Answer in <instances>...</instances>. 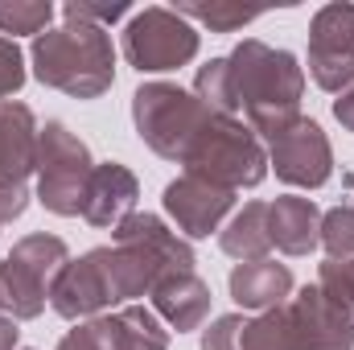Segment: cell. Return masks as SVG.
<instances>
[{
  "instance_id": "15",
  "label": "cell",
  "mask_w": 354,
  "mask_h": 350,
  "mask_svg": "<svg viewBox=\"0 0 354 350\" xmlns=\"http://www.w3.org/2000/svg\"><path fill=\"white\" fill-rule=\"evenodd\" d=\"M268 235L284 256H309L322 243V210L313 206V198L284 194L268 206Z\"/></svg>"
},
{
  "instance_id": "21",
  "label": "cell",
  "mask_w": 354,
  "mask_h": 350,
  "mask_svg": "<svg viewBox=\"0 0 354 350\" xmlns=\"http://www.w3.org/2000/svg\"><path fill=\"white\" fill-rule=\"evenodd\" d=\"M54 21V4L50 0H0V33L17 37V33H33L41 37Z\"/></svg>"
},
{
  "instance_id": "7",
  "label": "cell",
  "mask_w": 354,
  "mask_h": 350,
  "mask_svg": "<svg viewBox=\"0 0 354 350\" xmlns=\"http://www.w3.org/2000/svg\"><path fill=\"white\" fill-rule=\"evenodd\" d=\"M95 174L91 149L58 120L37 132V198L54 214H83L87 181Z\"/></svg>"
},
{
  "instance_id": "2",
  "label": "cell",
  "mask_w": 354,
  "mask_h": 350,
  "mask_svg": "<svg viewBox=\"0 0 354 350\" xmlns=\"http://www.w3.org/2000/svg\"><path fill=\"white\" fill-rule=\"evenodd\" d=\"M29 58L37 83L75 99H99L115 83V50L103 25L66 21L58 29H46L41 37H33Z\"/></svg>"
},
{
  "instance_id": "29",
  "label": "cell",
  "mask_w": 354,
  "mask_h": 350,
  "mask_svg": "<svg viewBox=\"0 0 354 350\" xmlns=\"http://www.w3.org/2000/svg\"><path fill=\"white\" fill-rule=\"evenodd\" d=\"M351 194H354V174H351Z\"/></svg>"
},
{
  "instance_id": "13",
  "label": "cell",
  "mask_w": 354,
  "mask_h": 350,
  "mask_svg": "<svg viewBox=\"0 0 354 350\" xmlns=\"http://www.w3.org/2000/svg\"><path fill=\"white\" fill-rule=\"evenodd\" d=\"M136 198H140V185L132 169H124L120 161H107V165H95V174L87 181V198H83V219L91 227H120L128 214H136Z\"/></svg>"
},
{
  "instance_id": "19",
  "label": "cell",
  "mask_w": 354,
  "mask_h": 350,
  "mask_svg": "<svg viewBox=\"0 0 354 350\" xmlns=\"http://www.w3.org/2000/svg\"><path fill=\"white\" fill-rule=\"evenodd\" d=\"M194 95H198L210 111L235 116V111H239V91H235L231 62H227V58H210V62L198 71V79H194Z\"/></svg>"
},
{
  "instance_id": "5",
  "label": "cell",
  "mask_w": 354,
  "mask_h": 350,
  "mask_svg": "<svg viewBox=\"0 0 354 350\" xmlns=\"http://www.w3.org/2000/svg\"><path fill=\"white\" fill-rule=\"evenodd\" d=\"M189 177H202L210 185H223V190H252L268 177V153L264 140L239 124L235 116H218L206 124V132L198 136V145L189 149V157L181 161Z\"/></svg>"
},
{
  "instance_id": "16",
  "label": "cell",
  "mask_w": 354,
  "mask_h": 350,
  "mask_svg": "<svg viewBox=\"0 0 354 350\" xmlns=\"http://www.w3.org/2000/svg\"><path fill=\"white\" fill-rule=\"evenodd\" d=\"M231 297L239 309L248 313H268L276 305L288 301L292 293V272L288 264H276V260H248V264H235L231 268Z\"/></svg>"
},
{
  "instance_id": "30",
  "label": "cell",
  "mask_w": 354,
  "mask_h": 350,
  "mask_svg": "<svg viewBox=\"0 0 354 350\" xmlns=\"http://www.w3.org/2000/svg\"><path fill=\"white\" fill-rule=\"evenodd\" d=\"M351 264H354V260H351Z\"/></svg>"
},
{
  "instance_id": "24",
  "label": "cell",
  "mask_w": 354,
  "mask_h": 350,
  "mask_svg": "<svg viewBox=\"0 0 354 350\" xmlns=\"http://www.w3.org/2000/svg\"><path fill=\"white\" fill-rule=\"evenodd\" d=\"M243 313H223L202 330V350H239V334H243Z\"/></svg>"
},
{
  "instance_id": "25",
  "label": "cell",
  "mask_w": 354,
  "mask_h": 350,
  "mask_svg": "<svg viewBox=\"0 0 354 350\" xmlns=\"http://www.w3.org/2000/svg\"><path fill=\"white\" fill-rule=\"evenodd\" d=\"M66 21H87V25H111L128 12V4H87V0H71L66 8Z\"/></svg>"
},
{
  "instance_id": "14",
  "label": "cell",
  "mask_w": 354,
  "mask_h": 350,
  "mask_svg": "<svg viewBox=\"0 0 354 350\" xmlns=\"http://www.w3.org/2000/svg\"><path fill=\"white\" fill-rule=\"evenodd\" d=\"M149 297H153L157 317H165L177 334L198 330L206 322V313H210V288H206V280L198 272H169V276H161Z\"/></svg>"
},
{
  "instance_id": "20",
  "label": "cell",
  "mask_w": 354,
  "mask_h": 350,
  "mask_svg": "<svg viewBox=\"0 0 354 350\" xmlns=\"http://www.w3.org/2000/svg\"><path fill=\"white\" fill-rule=\"evenodd\" d=\"M174 12H181L185 21L210 25L214 33H235L252 21L264 17V8H243V4H227V0H210V4H174Z\"/></svg>"
},
{
  "instance_id": "23",
  "label": "cell",
  "mask_w": 354,
  "mask_h": 350,
  "mask_svg": "<svg viewBox=\"0 0 354 350\" xmlns=\"http://www.w3.org/2000/svg\"><path fill=\"white\" fill-rule=\"evenodd\" d=\"M21 87H25V58L17 50V42L0 33V103L12 99Z\"/></svg>"
},
{
  "instance_id": "1",
  "label": "cell",
  "mask_w": 354,
  "mask_h": 350,
  "mask_svg": "<svg viewBox=\"0 0 354 350\" xmlns=\"http://www.w3.org/2000/svg\"><path fill=\"white\" fill-rule=\"evenodd\" d=\"M227 62L235 75L239 107L248 111V124L260 140H268L272 132H280L301 116L305 71L288 50H272L260 37H248L227 54Z\"/></svg>"
},
{
  "instance_id": "12",
  "label": "cell",
  "mask_w": 354,
  "mask_h": 350,
  "mask_svg": "<svg viewBox=\"0 0 354 350\" xmlns=\"http://www.w3.org/2000/svg\"><path fill=\"white\" fill-rule=\"evenodd\" d=\"M231 206H235V194L223 185H210L202 177L181 174L177 181L165 185V214L189 239H206L210 231H218V223L231 214Z\"/></svg>"
},
{
  "instance_id": "11",
  "label": "cell",
  "mask_w": 354,
  "mask_h": 350,
  "mask_svg": "<svg viewBox=\"0 0 354 350\" xmlns=\"http://www.w3.org/2000/svg\"><path fill=\"white\" fill-rule=\"evenodd\" d=\"M169 330L145 305H120L111 317H95L75 326L58 350H165Z\"/></svg>"
},
{
  "instance_id": "8",
  "label": "cell",
  "mask_w": 354,
  "mask_h": 350,
  "mask_svg": "<svg viewBox=\"0 0 354 350\" xmlns=\"http://www.w3.org/2000/svg\"><path fill=\"white\" fill-rule=\"evenodd\" d=\"M124 58L140 71V75H161L177 71L185 62L198 58V29L174 12V8H145L128 21L124 29Z\"/></svg>"
},
{
  "instance_id": "18",
  "label": "cell",
  "mask_w": 354,
  "mask_h": 350,
  "mask_svg": "<svg viewBox=\"0 0 354 350\" xmlns=\"http://www.w3.org/2000/svg\"><path fill=\"white\" fill-rule=\"evenodd\" d=\"M218 248L239 264L248 260H268L272 252V235H268V202H248L223 231H218Z\"/></svg>"
},
{
  "instance_id": "28",
  "label": "cell",
  "mask_w": 354,
  "mask_h": 350,
  "mask_svg": "<svg viewBox=\"0 0 354 350\" xmlns=\"http://www.w3.org/2000/svg\"><path fill=\"white\" fill-rule=\"evenodd\" d=\"M17 338H21V330H17V322L0 313V350H17Z\"/></svg>"
},
{
  "instance_id": "10",
  "label": "cell",
  "mask_w": 354,
  "mask_h": 350,
  "mask_svg": "<svg viewBox=\"0 0 354 350\" xmlns=\"http://www.w3.org/2000/svg\"><path fill=\"white\" fill-rule=\"evenodd\" d=\"M309 75L322 91L354 83V4H326L309 25Z\"/></svg>"
},
{
  "instance_id": "4",
  "label": "cell",
  "mask_w": 354,
  "mask_h": 350,
  "mask_svg": "<svg viewBox=\"0 0 354 350\" xmlns=\"http://www.w3.org/2000/svg\"><path fill=\"white\" fill-rule=\"evenodd\" d=\"M132 120H136L140 140L157 157L181 165L189 149L198 145V136L206 132V124L214 120V111L198 95L174 87V83H145L132 95Z\"/></svg>"
},
{
  "instance_id": "9",
  "label": "cell",
  "mask_w": 354,
  "mask_h": 350,
  "mask_svg": "<svg viewBox=\"0 0 354 350\" xmlns=\"http://www.w3.org/2000/svg\"><path fill=\"white\" fill-rule=\"evenodd\" d=\"M268 157H272V169L284 185L317 190L334 174V149H330L322 124L305 120V116H297L292 124H284L280 132L268 136Z\"/></svg>"
},
{
  "instance_id": "26",
  "label": "cell",
  "mask_w": 354,
  "mask_h": 350,
  "mask_svg": "<svg viewBox=\"0 0 354 350\" xmlns=\"http://www.w3.org/2000/svg\"><path fill=\"white\" fill-rule=\"evenodd\" d=\"M25 206H29V190H25V181L0 174V223L21 219V214H25Z\"/></svg>"
},
{
  "instance_id": "27",
  "label": "cell",
  "mask_w": 354,
  "mask_h": 350,
  "mask_svg": "<svg viewBox=\"0 0 354 350\" xmlns=\"http://www.w3.org/2000/svg\"><path fill=\"white\" fill-rule=\"evenodd\" d=\"M334 116H338V124H342L346 132H354V83L334 99Z\"/></svg>"
},
{
  "instance_id": "6",
  "label": "cell",
  "mask_w": 354,
  "mask_h": 350,
  "mask_svg": "<svg viewBox=\"0 0 354 350\" xmlns=\"http://www.w3.org/2000/svg\"><path fill=\"white\" fill-rule=\"evenodd\" d=\"M71 264V252L58 235H25L0 260V313L12 322H29L46 309L54 276Z\"/></svg>"
},
{
  "instance_id": "3",
  "label": "cell",
  "mask_w": 354,
  "mask_h": 350,
  "mask_svg": "<svg viewBox=\"0 0 354 350\" xmlns=\"http://www.w3.org/2000/svg\"><path fill=\"white\" fill-rule=\"evenodd\" d=\"M239 350H354V317L313 284L243 322Z\"/></svg>"
},
{
  "instance_id": "22",
  "label": "cell",
  "mask_w": 354,
  "mask_h": 350,
  "mask_svg": "<svg viewBox=\"0 0 354 350\" xmlns=\"http://www.w3.org/2000/svg\"><path fill=\"white\" fill-rule=\"evenodd\" d=\"M322 248L330 260H354V202L322 214Z\"/></svg>"
},
{
  "instance_id": "17",
  "label": "cell",
  "mask_w": 354,
  "mask_h": 350,
  "mask_svg": "<svg viewBox=\"0 0 354 350\" xmlns=\"http://www.w3.org/2000/svg\"><path fill=\"white\" fill-rule=\"evenodd\" d=\"M37 120L25 103L4 99L0 103V174L25 181L37 169Z\"/></svg>"
}]
</instances>
